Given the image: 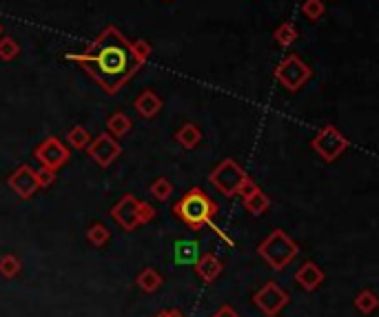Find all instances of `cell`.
Masks as SVG:
<instances>
[{
	"label": "cell",
	"mask_w": 379,
	"mask_h": 317,
	"mask_svg": "<svg viewBox=\"0 0 379 317\" xmlns=\"http://www.w3.org/2000/svg\"><path fill=\"white\" fill-rule=\"evenodd\" d=\"M67 58L78 62L96 85L113 96L140 71L142 64L131 51V42L118 27H104L82 53H67Z\"/></svg>",
	"instance_id": "obj_1"
},
{
	"label": "cell",
	"mask_w": 379,
	"mask_h": 317,
	"mask_svg": "<svg viewBox=\"0 0 379 317\" xmlns=\"http://www.w3.org/2000/svg\"><path fill=\"white\" fill-rule=\"evenodd\" d=\"M173 213L191 231H202L217 213V204L208 198L206 191H202L200 186H193V189L184 193L182 200L175 202Z\"/></svg>",
	"instance_id": "obj_2"
},
{
	"label": "cell",
	"mask_w": 379,
	"mask_h": 317,
	"mask_svg": "<svg viewBox=\"0 0 379 317\" xmlns=\"http://www.w3.org/2000/svg\"><path fill=\"white\" fill-rule=\"evenodd\" d=\"M258 253L271 268L284 271V268L297 257L299 246H297V242L291 240L282 229H276L267 240H262V244L258 246Z\"/></svg>",
	"instance_id": "obj_3"
},
{
	"label": "cell",
	"mask_w": 379,
	"mask_h": 317,
	"mask_svg": "<svg viewBox=\"0 0 379 317\" xmlns=\"http://www.w3.org/2000/svg\"><path fill=\"white\" fill-rule=\"evenodd\" d=\"M246 180H249V173H246L242 169V164L238 160H233V157L222 160L211 171V175H208V182H211L224 198H235Z\"/></svg>",
	"instance_id": "obj_4"
},
{
	"label": "cell",
	"mask_w": 379,
	"mask_h": 317,
	"mask_svg": "<svg viewBox=\"0 0 379 317\" xmlns=\"http://www.w3.org/2000/svg\"><path fill=\"white\" fill-rule=\"evenodd\" d=\"M310 76H313L310 67L295 53L284 55V58L280 60V64L276 67L278 82L284 89H289L291 93H295V91H299L302 87H304L306 82L310 80Z\"/></svg>",
	"instance_id": "obj_5"
},
{
	"label": "cell",
	"mask_w": 379,
	"mask_h": 317,
	"mask_svg": "<svg viewBox=\"0 0 379 317\" xmlns=\"http://www.w3.org/2000/svg\"><path fill=\"white\" fill-rule=\"evenodd\" d=\"M310 147L315 149V153L324 162H335L337 157L348 149V140H346L344 134H339L337 127L326 125V127H321L319 131L315 134Z\"/></svg>",
	"instance_id": "obj_6"
},
{
	"label": "cell",
	"mask_w": 379,
	"mask_h": 317,
	"mask_svg": "<svg viewBox=\"0 0 379 317\" xmlns=\"http://www.w3.org/2000/svg\"><path fill=\"white\" fill-rule=\"evenodd\" d=\"M34 155H36V160L40 162V166H45V169H49V171H58L62 169L64 164H67L69 160V149L64 142H60V138H56V136H49V138H45L40 144H38L34 149Z\"/></svg>",
	"instance_id": "obj_7"
},
{
	"label": "cell",
	"mask_w": 379,
	"mask_h": 317,
	"mask_svg": "<svg viewBox=\"0 0 379 317\" xmlns=\"http://www.w3.org/2000/svg\"><path fill=\"white\" fill-rule=\"evenodd\" d=\"M253 302L267 317H278L291 300H289V293L278 282H267L253 295Z\"/></svg>",
	"instance_id": "obj_8"
},
{
	"label": "cell",
	"mask_w": 379,
	"mask_h": 317,
	"mask_svg": "<svg viewBox=\"0 0 379 317\" xmlns=\"http://www.w3.org/2000/svg\"><path fill=\"white\" fill-rule=\"evenodd\" d=\"M87 153L100 169H107L122 155V144L118 142V138H113L109 134H100L87 144Z\"/></svg>",
	"instance_id": "obj_9"
},
{
	"label": "cell",
	"mask_w": 379,
	"mask_h": 317,
	"mask_svg": "<svg viewBox=\"0 0 379 317\" xmlns=\"http://www.w3.org/2000/svg\"><path fill=\"white\" fill-rule=\"evenodd\" d=\"M9 189H12L21 200H29L34 198V193L40 189V184H38V178H36V171L32 169L29 164H21L18 169L9 175Z\"/></svg>",
	"instance_id": "obj_10"
},
{
	"label": "cell",
	"mask_w": 379,
	"mask_h": 317,
	"mask_svg": "<svg viewBox=\"0 0 379 317\" xmlns=\"http://www.w3.org/2000/svg\"><path fill=\"white\" fill-rule=\"evenodd\" d=\"M138 198L136 195H122V198L113 204L111 209V218L118 222V225L125 229V231H136L140 227V220H138Z\"/></svg>",
	"instance_id": "obj_11"
},
{
	"label": "cell",
	"mask_w": 379,
	"mask_h": 317,
	"mask_svg": "<svg viewBox=\"0 0 379 317\" xmlns=\"http://www.w3.org/2000/svg\"><path fill=\"white\" fill-rule=\"evenodd\" d=\"M195 273H197V277L202 279V282H206V284H211V282H215L217 277L222 275V271H224V264L217 259L213 253H204V255H200L195 259Z\"/></svg>",
	"instance_id": "obj_12"
},
{
	"label": "cell",
	"mask_w": 379,
	"mask_h": 317,
	"mask_svg": "<svg viewBox=\"0 0 379 317\" xmlns=\"http://www.w3.org/2000/svg\"><path fill=\"white\" fill-rule=\"evenodd\" d=\"M295 282L304 288V291H315V288L324 282V273L315 262H304L295 273Z\"/></svg>",
	"instance_id": "obj_13"
},
{
	"label": "cell",
	"mask_w": 379,
	"mask_h": 317,
	"mask_svg": "<svg viewBox=\"0 0 379 317\" xmlns=\"http://www.w3.org/2000/svg\"><path fill=\"white\" fill-rule=\"evenodd\" d=\"M134 107H136V111L142 118L151 120V118H156L160 114V109H162V100H160V96L156 91L147 89V91H142L140 96L136 98Z\"/></svg>",
	"instance_id": "obj_14"
},
{
	"label": "cell",
	"mask_w": 379,
	"mask_h": 317,
	"mask_svg": "<svg viewBox=\"0 0 379 317\" xmlns=\"http://www.w3.org/2000/svg\"><path fill=\"white\" fill-rule=\"evenodd\" d=\"M175 142L186 149V151H191V149H195L197 144L202 142V131H200V127L193 125V123H186L182 125L175 131Z\"/></svg>",
	"instance_id": "obj_15"
},
{
	"label": "cell",
	"mask_w": 379,
	"mask_h": 317,
	"mask_svg": "<svg viewBox=\"0 0 379 317\" xmlns=\"http://www.w3.org/2000/svg\"><path fill=\"white\" fill-rule=\"evenodd\" d=\"M244 200V209L251 213V216H262L264 211H267L269 207H271V200H269V195L264 193L260 186L255 189L253 193H249L246 198H242Z\"/></svg>",
	"instance_id": "obj_16"
},
{
	"label": "cell",
	"mask_w": 379,
	"mask_h": 317,
	"mask_svg": "<svg viewBox=\"0 0 379 317\" xmlns=\"http://www.w3.org/2000/svg\"><path fill=\"white\" fill-rule=\"evenodd\" d=\"M131 120L122 114V111H118V114H113L107 118V134L113 136V138H122V136H127L131 131Z\"/></svg>",
	"instance_id": "obj_17"
},
{
	"label": "cell",
	"mask_w": 379,
	"mask_h": 317,
	"mask_svg": "<svg viewBox=\"0 0 379 317\" xmlns=\"http://www.w3.org/2000/svg\"><path fill=\"white\" fill-rule=\"evenodd\" d=\"M136 284L142 288L145 293H156L160 286H162V277L156 271V268H145V271H140Z\"/></svg>",
	"instance_id": "obj_18"
},
{
	"label": "cell",
	"mask_w": 379,
	"mask_h": 317,
	"mask_svg": "<svg viewBox=\"0 0 379 317\" xmlns=\"http://www.w3.org/2000/svg\"><path fill=\"white\" fill-rule=\"evenodd\" d=\"M175 259L180 264H191L197 259V244L195 242H178L175 246Z\"/></svg>",
	"instance_id": "obj_19"
},
{
	"label": "cell",
	"mask_w": 379,
	"mask_h": 317,
	"mask_svg": "<svg viewBox=\"0 0 379 317\" xmlns=\"http://www.w3.org/2000/svg\"><path fill=\"white\" fill-rule=\"evenodd\" d=\"M273 38H276V42L280 47H291L293 42L297 40V29H295V25H291V23H282L276 34H273Z\"/></svg>",
	"instance_id": "obj_20"
},
{
	"label": "cell",
	"mask_w": 379,
	"mask_h": 317,
	"mask_svg": "<svg viewBox=\"0 0 379 317\" xmlns=\"http://www.w3.org/2000/svg\"><path fill=\"white\" fill-rule=\"evenodd\" d=\"M109 238H111V233H109V229L102 225V222H96V225H91L89 227V231H87V240H89V244H93L96 249H100V246H104L109 242Z\"/></svg>",
	"instance_id": "obj_21"
},
{
	"label": "cell",
	"mask_w": 379,
	"mask_h": 317,
	"mask_svg": "<svg viewBox=\"0 0 379 317\" xmlns=\"http://www.w3.org/2000/svg\"><path fill=\"white\" fill-rule=\"evenodd\" d=\"M18 53H21V45L16 42V38H12V36H3V38H0V60L12 62L18 58Z\"/></svg>",
	"instance_id": "obj_22"
},
{
	"label": "cell",
	"mask_w": 379,
	"mask_h": 317,
	"mask_svg": "<svg viewBox=\"0 0 379 317\" xmlns=\"http://www.w3.org/2000/svg\"><path fill=\"white\" fill-rule=\"evenodd\" d=\"M149 191H151V195H154L158 202H167L169 198H171V193H173V184L169 182L167 178H158L154 184L149 186Z\"/></svg>",
	"instance_id": "obj_23"
},
{
	"label": "cell",
	"mask_w": 379,
	"mask_h": 317,
	"mask_svg": "<svg viewBox=\"0 0 379 317\" xmlns=\"http://www.w3.org/2000/svg\"><path fill=\"white\" fill-rule=\"evenodd\" d=\"M67 142L73 149H87V144L91 142V136L84 127H73L67 131Z\"/></svg>",
	"instance_id": "obj_24"
},
{
	"label": "cell",
	"mask_w": 379,
	"mask_h": 317,
	"mask_svg": "<svg viewBox=\"0 0 379 317\" xmlns=\"http://www.w3.org/2000/svg\"><path fill=\"white\" fill-rule=\"evenodd\" d=\"M21 259H18L16 255H3L0 257V275L7 277V279H12L16 277L18 273H21Z\"/></svg>",
	"instance_id": "obj_25"
},
{
	"label": "cell",
	"mask_w": 379,
	"mask_h": 317,
	"mask_svg": "<svg viewBox=\"0 0 379 317\" xmlns=\"http://www.w3.org/2000/svg\"><path fill=\"white\" fill-rule=\"evenodd\" d=\"M355 309L359 313H373L377 309V297L373 291H362L357 297H355Z\"/></svg>",
	"instance_id": "obj_26"
},
{
	"label": "cell",
	"mask_w": 379,
	"mask_h": 317,
	"mask_svg": "<svg viewBox=\"0 0 379 317\" xmlns=\"http://www.w3.org/2000/svg\"><path fill=\"white\" fill-rule=\"evenodd\" d=\"M326 7L321 0H304V5H302V14H304L310 23H317L321 16H324Z\"/></svg>",
	"instance_id": "obj_27"
},
{
	"label": "cell",
	"mask_w": 379,
	"mask_h": 317,
	"mask_svg": "<svg viewBox=\"0 0 379 317\" xmlns=\"http://www.w3.org/2000/svg\"><path fill=\"white\" fill-rule=\"evenodd\" d=\"M131 51H134V55L138 58V62L140 64H145L147 60H149V55H151V51H154V47H151L147 40H142V38H138V40H134L131 42Z\"/></svg>",
	"instance_id": "obj_28"
},
{
	"label": "cell",
	"mask_w": 379,
	"mask_h": 317,
	"mask_svg": "<svg viewBox=\"0 0 379 317\" xmlns=\"http://www.w3.org/2000/svg\"><path fill=\"white\" fill-rule=\"evenodd\" d=\"M154 218H156V209L151 207L149 202H138V220H140V225H149Z\"/></svg>",
	"instance_id": "obj_29"
},
{
	"label": "cell",
	"mask_w": 379,
	"mask_h": 317,
	"mask_svg": "<svg viewBox=\"0 0 379 317\" xmlns=\"http://www.w3.org/2000/svg\"><path fill=\"white\" fill-rule=\"evenodd\" d=\"M36 178H38V184H40V189H47V186H51L56 182V173L40 166V171H36Z\"/></svg>",
	"instance_id": "obj_30"
},
{
	"label": "cell",
	"mask_w": 379,
	"mask_h": 317,
	"mask_svg": "<svg viewBox=\"0 0 379 317\" xmlns=\"http://www.w3.org/2000/svg\"><path fill=\"white\" fill-rule=\"evenodd\" d=\"M206 227H208V229H211V231L215 233V236H217V238H220V240H224V242H226V244H229V246H233V244H235V242H233V240H231L229 236H226V233H224V231H222L220 227H217V225H213V220H211V222H208V225H206Z\"/></svg>",
	"instance_id": "obj_31"
},
{
	"label": "cell",
	"mask_w": 379,
	"mask_h": 317,
	"mask_svg": "<svg viewBox=\"0 0 379 317\" xmlns=\"http://www.w3.org/2000/svg\"><path fill=\"white\" fill-rule=\"evenodd\" d=\"M211 317H242L240 313H235L233 309H231V306H222V309L220 311H215Z\"/></svg>",
	"instance_id": "obj_32"
},
{
	"label": "cell",
	"mask_w": 379,
	"mask_h": 317,
	"mask_svg": "<svg viewBox=\"0 0 379 317\" xmlns=\"http://www.w3.org/2000/svg\"><path fill=\"white\" fill-rule=\"evenodd\" d=\"M255 189H258V184H255V182H253V180L249 178V180L244 182V186H242V189H240V193H238V195H240V198H246V195H249V193H253Z\"/></svg>",
	"instance_id": "obj_33"
},
{
	"label": "cell",
	"mask_w": 379,
	"mask_h": 317,
	"mask_svg": "<svg viewBox=\"0 0 379 317\" xmlns=\"http://www.w3.org/2000/svg\"><path fill=\"white\" fill-rule=\"evenodd\" d=\"M180 315H182L180 311H162V313H158L156 317H180Z\"/></svg>",
	"instance_id": "obj_34"
},
{
	"label": "cell",
	"mask_w": 379,
	"mask_h": 317,
	"mask_svg": "<svg viewBox=\"0 0 379 317\" xmlns=\"http://www.w3.org/2000/svg\"><path fill=\"white\" fill-rule=\"evenodd\" d=\"M0 36H3V25H0Z\"/></svg>",
	"instance_id": "obj_35"
},
{
	"label": "cell",
	"mask_w": 379,
	"mask_h": 317,
	"mask_svg": "<svg viewBox=\"0 0 379 317\" xmlns=\"http://www.w3.org/2000/svg\"><path fill=\"white\" fill-rule=\"evenodd\" d=\"M180 317H184V315H180Z\"/></svg>",
	"instance_id": "obj_36"
}]
</instances>
